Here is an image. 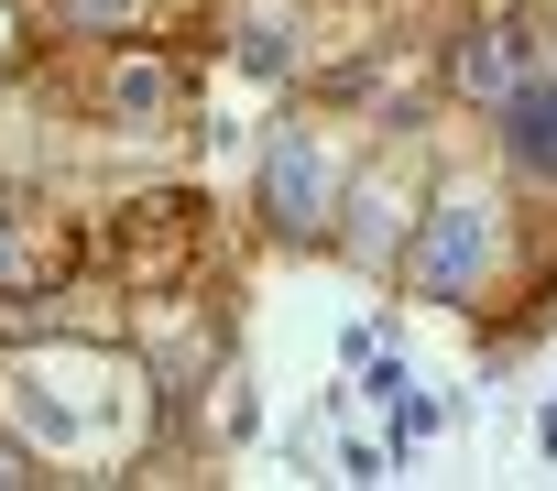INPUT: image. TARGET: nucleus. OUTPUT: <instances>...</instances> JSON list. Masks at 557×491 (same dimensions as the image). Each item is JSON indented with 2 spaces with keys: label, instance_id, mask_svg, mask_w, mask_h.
I'll use <instances>...</instances> for the list:
<instances>
[{
  "label": "nucleus",
  "instance_id": "nucleus-8",
  "mask_svg": "<svg viewBox=\"0 0 557 491\" xmlns=\"http://www.w3.org/2000/svg\"><path fill=\"white\" fill-rule=\"evenodd\" d=\"M175 110H186V66H175V55L121 45V55L99 66V121H121V131H175Z\"/></svg>",
  "mask_w": 557,
  "mask_h": 491
},
{
  "label": "nucleus",
  "instance_id": "nucleus-2",
  "mask_svg": "<svg viewBox=\"0 0 557 491\" xmlns=\"http://www.w3.org/2000/svg\"><path fill=\"white\" fill-rule=\"evenodd\" d=\"M492 263H503V207H492V186H437L426 218H416V240H405L416 306H470V295L492 285Z\"/></svg>",
  "mask_w": 557,
  "mask_h": 491
},
{
  "label": "nucleus",
  "instance_id": "nucleus-10",
  "mask_svg": "<svg viewBox=\"0 0 557 491\" xmlns=\"http://www.w3.org/2000/svg\"><path fill=\"white\" fill-rule=\"evenodd\" d=\"M240 66H251V77H285L296 55H285V34H273V23H251V34H240Z\"/></svg>",
  "mask_w": 557,
  "mask_h": 491
},
{
  "label": "nucleus",
  "instance_id": "nucleus-3",
  "mask_svg": "<svg viewBox=\"0 0 557 491\" xmlns=\"http://www.w3.org/2000/svg\"><path fill=\"white\" fill-rule=\"evenodd\" d=\"M262 218L285 229V240H329V218H339V164H329L318 121H285V131L262 142Z\"/></svg>",
  "mask_w": 557,
  "mask_h": 491
},
{
  "label": "nucleus",
  "instance_id": "nucleus-9",
  "mask_svg": "<svg viewBox=\"0 0 557 491\" xmlns=\"http://www.w3.org/2000/svg\"><path fill=\"white\" fill-rule=\"evenodd\" d=\"M45 23H55V34H99V45H121V34L153 23V0H45Z\"/></svg>",
  "mask_w": 557,
  "mask_h": 491
},
{
  "label": "nucleus",
  "instance_id": "nucleus-6",
  "mask_svg": "<svg viewBox=\"0 0 557 491\" xmlns=\"http://www.w3.org/2000/svg\"><path fill=\"white\" fill-rule=\"evenodd\" d=\"M405 207H416V186H405V164H372V175H350L339 186V218H329V240L361 263V274H383V263H405Z\"/></svg>",
  "mask_w": 557,
  "mask_h": 491
},
{
  "label": "nucleus",
  "instance_id": "nucleus-11",
  "mask_svg": "<svg viewBox=\"0 0 557 491\" xmlns=\"http://www.w3.org/2000/svg\"><path fill=\"white\" fill-rule=\"evenodd\" d=\"M12 480H34V448H23L12 426H0V491H12Z\"/></svg>",
  "mask_w": 557,
  "mask_h": 491
},
{
  "label": "nucleus",
  "instance_id": "nucleus-5",
  "mask_svg": "<svg viewBox=\"0 0 557 491\" xmlns=\"http://www.w3.org/2000/svg\"><path fill=\"white\" fill-rule=\"evenodd\" d=\"M110 263L132 295H186V263H197V197H132L110 218Z\"/></svg>",
  "mask_w": 557,
  "mask_h": 491
},
{
  "label": "nucleus",
  "instance_id": "nucleus-4",
  "mask_svg": "<svg viewBox=\"0 0 557 491\" xmlns=\"http://www.w3.org/2000/svg\"><path fill=\"white\" fill-rule=\"evenodd\" d=\"M66 274H77L66 218L45 197H23V186H0V306H55Z\"/></svg>",
  "mask_w": 557,
  "mask_h": 491
},
{
  "label": "nucleus",
  "instance_id": "nucleus-7",
  "mask_svg": "<svg viewBox=\"0 0 557 491\" xmlns=\"http://www.w3.org/2000/svg\"><path fill=\"white\" fill-rule=\"evenodd\" d=\"M546 12H557V0H524V12H503V23H470V34L448 45V77L503 110V99L524 88V66H535V23H546Z\"/></svg>",
  "mask_w": 557,
  "mask_h": 491
},
{
  "label": "nucleus",
  "instance_id": "nucleus-1",
  "mask_svg": "<svg viewBox=\"0 0 557 491\" xmlns=\"http://www.w3.org/2000/svg\"><path fill=\"white\" fill-rule=\"evenodd\" d=\"M0 426L55 469L132 458L153 437V372L121 361L110 339H23L0 350Z\"/></svg>",
  "mask_w": 557,
  "mask_h": 491
}]
</instances>
